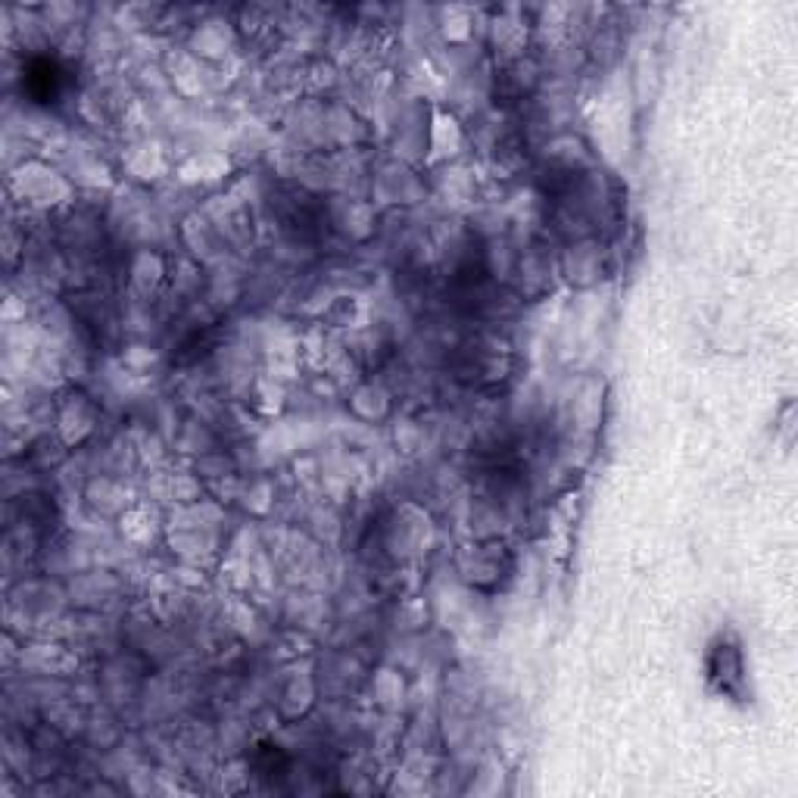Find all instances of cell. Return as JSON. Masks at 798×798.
<instances>
[{"mask_svg":"<svg viewBox=\"0 0 798 798\" xmlns=\"http://www.w3.org/2000/svg\"><path fill=\"white\" fill-rule=\"evenodd\" d=\"M25 85H29V91L35 94L38 104H47V100L57 94V69H53V63H47V59L32 63L29 76H25Z\"/></svg>","mask_w":798,"mask_h":798,"instance_id":"1","label":"cell"}]
</instances>
